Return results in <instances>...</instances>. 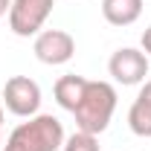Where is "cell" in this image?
I'll list each match as a JSON object with an SVG mask.
<instances>
[{"mask_svg": "<svg viewBox=\"0 0 151 151\" xmlns=\"http://www.w3.org/2000/svg\"><path fill=\"white\" fill-rule=\"evenodd\" d=\"M61 145L64 125L52 113H35L6 137V145L0 151H61Z\"/></svg>", "mask_w": 151, "mask_h": 151, "instance_id": "obj_1", "label": "cell"}, {"mask_svg": "<svg viewBox=\"0 0 151 151\" xmlns=\"http://www.w3.org/2000/svg\"><path fill=\"white\" fill-rule=\"evenodd\" d=\"M113 111H116V87L111 81H90L87 78V87H84V96L81 102L76 105V128L87 134H99L108 131L113 119Z\"/></svg>", "mask_w": 151, "mask_h": 151, "instance_id": "obj_2", "label": "cell"}, {"mask_svg": "<svg viewBox=\"0 0 151 151\" xmlns=\"http://www.w3.org/2000/svg\"><path fill=\"white\" fill-rule=\"evenodd\" d=\"M55 0H12L9 6V29L18 38H32L44 29L47 18L52 15Z\"/></svg>", "mask_w": 151, "mask_h": 151, "instance_id": "obj_3", "label": "cell"}, {"mask_svg": "<svg viewBox=\"0 0 151 151\" xmlns=\"http://www.w3.org/2000/svg\"><path fill=\"white\" fill-rule=\"evenodd\" d=\"M3 105L15 116H23V119L35 116L38 108H41V87H38V81L29 78V76L6 78V84H3Z\"/></svg>", "mask_w": 151, "mask_h": 151, "instance_id": "obj_4", "label": "cell"}, {"mask_svg": "<svg viewBox=\"0 0 151 151\" xmlns=\"http://www.w3.org/2000/svg\"><path fill=\"white\" fill-rule=\"evenodd\" d=\"M108 73L113 76L116 84L122 87H134V84H142L145 76H148V55L137 47H122L116 50L108 61Z\"/></svg>", "mask_w": 151, "mask_h": 151, "instance_id": "obj_5", "label": "cell"}, {"mask_svg": "<svg viewBox=\"0 0 151 151\" xmlns=\"http://www.w3.org/2000/svg\"><path fill=\"white\" fill-rule=\"evenodd\" d=\"M32 52L41 64H50V67L67 64L76 55V38L64 29H41L35 35Z\"/></svg>", "mask_w": 151, "mask_h": 151, "instance_id": "obj_6", "label": "cell"}, {"mask_svg": "<svg viewBox=\"0 0 151 151\" xmlns=\"http://www.w3.org/2000/svg\"><path fill=\"white\" fill-rule=\"evenodd\" d=\"M128 128L137 137H145V139L151 137V78L142 81L134 105L128 108Z\"/></svg>", "mask_w": 151, "mask_h": 151, "instance_id": "obj_7", "label": "cell"}, {"mask_svg": "<svg viewBox=\"0 0 151 151\" xmlns=\"http://www.w3.org/2000/svg\"><path fill=\"white\" fill-rule=\"evenodd\" d=\"M142 15V0H102V18L111 26H131Z\"/></svg>", "mask_w": 151, "mask_h": 151, "instance_id": "obj_8", "label": "cell"}, {"mask_svg": "<svg viewBox=\"0 0 151 151\" xmlns=\"http://www.w3.org/2000/svg\"><path fill=\"white\" fill-rule=\"evenodd\" d=\"M84 87H87V78L84 76H76V73H70V76H61L55 81V102L64 108V111H70L73 113L76 111V105L81 102V96H84Z\"/></svg>", "mask_w": 151, "mask_h": 151, "instance_id": "obj_9", "label": "cell"}, {"mask_svg": "<svg viewBox=\"0 0 151 151\" xmlns=\"http://www.w3.org/2000/svg\"><path fill=\"white\" fill-rule=\"evenodd\" d=\"M61 151H99V137L87 131H76L70 137H64Z\"/></svg>", "mask_w": 151, "mask_h": 151, "instance_id": "obj_10", "label": "cell"}, {"mask_svg": "<svg viewBox=\"0 0 151 151\" xmlns=\"http://www.w3.org/2000/svg\"><path fill=\"white\" fill-rule=\"evenodd\" d=\"M139 44H142V52L151 55V26H145V32H142V38H139Z\"/></svg>", "mask_w": 151, "mask_h": 151, "instance_id": "obj_11", "label": "cell"}, {"mask_svg": "<svg viewBox=\"0 0 151 151\" xmlns=\"http://www.w3.org/2000/svg\"><path fill=\"white\" fill-rule=\"evenodd\" d=\"M9 6H12V0H0V18L9 15Z\"/></svg>", "mask_w": 151, "mask_h": 151, "instance_id": "obj_12", "label": "cell"}, {"mask_svg": "<svg viewBox=\"0 0 151 151\" xmlns=\"http://www.w3.org/2000/svg\"><path fill=\"white\" fill-rule=\"evenodd\" d=\"M0 131H3V102H0Z\"/></svg>", "mask_w": 151, "mask_h": 151, "instance_id": "obj_13", "label": "cell"}, {"mask_svg": "<svg viewBox=\"0 0 151 151\" xmlns=\"http://www.w3.org/2000/svg\"><path fill=\"white\" fill-rule=\"evenodd\" d=\"M0 148H3V131H0Z\"/></svg>", "mask_w": 151, "mask_h": 151, "instance_id": "obj_14", "label": "cell"}]
</instances>
